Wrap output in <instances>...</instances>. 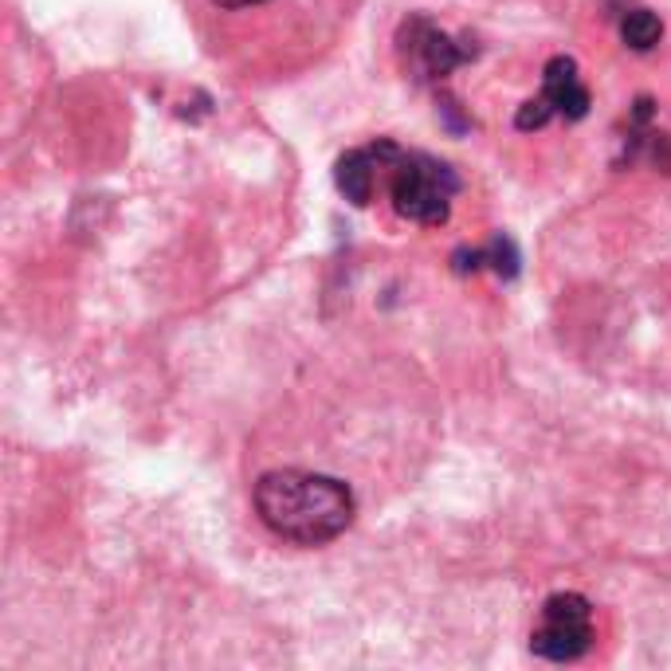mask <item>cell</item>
I'll return each mask as SVG.
<instances>
[{
    "label": "cell",
    "mask_w": 671,
    "mask_h": 671,
    "mask_svg": "<svg viewBox=\"0 0 671 671\" xmlns=\"http://www.w3.org/2000/svg\"><path fill=\"white\" fill-rule=\"evenodd\" d=\"M550 118H554L550 99H546V94H538V99H531V103L519 106V114H514V126H519V130H542V126H546Z\"/></svg>",
    "instance_id": "9c48e42d"
},
{
    "label": "cell",
    "mask_w": 671,
    "mask_h": 671,
    "mask_svg": "<svg viewBox=\"0 0 671 671\" xmlns=\"http://www.w3.org/2000/svg\"><path fill=\"white\" fill-rule=\"evenodd\" d=\"M621 36H625V44L636 47V52H648V47L660 44L663 24H660V16H656V12L633 9V12H625V20H621Z\"/></svg>",
    "instance_id": "52a82bcc"
},
{
    "label": "cell",
    "mask_w": 671,
    "mask_h": 671,
    "mask_svg": "<svg viewBox=\"0 0 671 671\" xmlns=\"http://www.w3.org/2000/svg\"><path fill=\"white\" fill-rule=\"evenodd\" d=\"M393 208L412 224H436L452 213V196L459 193L456 169L429 153H397L393 158Z\"/></svg>",
    "instance_id": "7a4b0ae2"
},
{
    "label": "cell",
    "mask_w": 671,
    "mask_h": 671,
    "mask_svg": "<svg viewBox=\"0 0 671 671\" xmlns=\"http://www.w3.org/2000/svg\"><path fill=\"white\" fill-rule=\"evenodd\" d=\"M484 252H487V263H491L503 280H514V275H519V252H514V243L507 240V236H494L491 248H484Z\"/></svg>",
    "instance_id": "ba28073f"
},
{
    "label": "cell",
    "mask_w": 671,
    "mask_h": 671,
    "mask_svg": "<svg viewBox=\"0 0 671 671\" xmlns=\"http://www.w3.org/2000/svg\"><path fill=\"white\" fill-rule=\"evenodd\" d=\"M542 94L550 99L554 114L561 118L578 122L589 114V91L581 87V75H578V64L569 56H554L546 64V75H542Z\"/></svg>",
    "instance_id": "8992f818"
},
{
    "label": "cell",
    "mask_w": 671,
    "mask_h": 671,
    "mask_svg": "<svg viewBox=\"0 0 671 671\" xmlns=\"http://www.w3.org/2000/svg\"><path fill=\"white\" fill-rule=\"evenodd\" d=\"M534 656L542 660H578L593 648V609L581 593H558L542 605V625L531 636Z\"/></svg>",
    "instance_id": "3957f363"
},
{
    "label": "cell",
    "mask_w": 671,
    "mask_h": 671,
    "mask_svg": "<svg viewBox=\"0 0 671 671\" xmlns=\"http://www.w3.org/2000/svg\"><path fill=\"white\" fill-rule=\"evenodd\" d=\"M216 9H252V4H263V0H213Z\"/></svg>",
    "instance_id": "30bf717a"
},
{
    "label": "cell",
    "mask_w": 671,
    "mask_h": 671,
    "mask_svg": "<svg viewBox=\"0 0 671 671\" xmlns=\"http://www.w3.org/2000/svg\"><path fill=\"white\" fill-rule=\"evenodd\" d=\"M263 526L295 546H322L354 522V494L342 479L318 471H268L255 484Z\"/></svg>",
    "instance_id": "6da1fadb"
},
{
    "label": "cell",
    "mask_w": 671,
    "mask_h": 671,
    "mask_svg": "<svg viewBox=\"0 0 671 671\" xmlns=\"http://www.w3.org/2000/svg\"><path fill=\"white\" fill-rule=\"evenodd\" d=\"M397 158V146L393 141H377L369 149H350L345 158H338V189L345 193L350 205H369L373 201V185H377V169H385Z\"/></svg>",
    "instance_id": "277c9868"
},
{
    "label": "cell",
    "mask_w": 671,
    "mask_h": 671,
    "mask_svg": "<svg viewBox=\"0 0 671 671\" xmlns=\"http://www.w3.org/2000/svg\"><path fill=\"white\" fill-rule=\"evenodd\" d=\"M409 56L417 59L420 67H424V75H447L456 71L459 64H467V59L476 56V47H459L452 36H444L440 29H432L429 20H409Z\"/></svg>",
    "instance_id": "5b68a950"
}]
</instances>
